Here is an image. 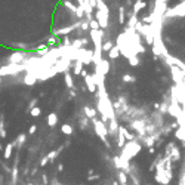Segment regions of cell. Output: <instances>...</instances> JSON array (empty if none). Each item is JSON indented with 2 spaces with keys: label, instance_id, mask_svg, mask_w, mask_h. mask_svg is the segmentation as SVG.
<instances>
[{
  "label": "cell",
  "instance_id": "obj_1",
  "mask_svg": "<svg viewBox=\"0 0 185 185\" xmlns=\"http://www.w3.org/2000/svg\"><path fill=\"white\" fill-rule=\"evenodd\" d=\"M141 150H142V145L139 144L136 139H135V141H127L126 145L122 148V154H120V157H122L123 160L130 162L133 157H136L139 152H141Z\"/></svg>",
  "mask_w": 185,
  "mask_h": 185
},
{
  "label": "cell",
  "instance_id": "obj_2",
  "mask_svg": "<svg viewBox=\"0 0 185 185\" xmlns=\"http://www.w3.org/2000/svg\"><path fill=\"white\" fill-rule=\"evenodd\" d=\"M92 125H93V129H95V133H96V135L99 136V139L108 147L110 144H108V141H107V136H108V127H107V125H105L102 120H98V118H93Z\"/></svg>",
  "mask_w": 185,
  "mask_h": 185
},
{
  "label": "cell",
  "instance_id": "obj_3",
  "mask_svg": "<svg viewBox=\"0 0 185 185\" xmlns=\"http://www.w3.org/2000/svg\"><path fill=\"white\" fill-rule=\"evenodd\" d=\"M77 61L83 62V65H91L93 64V49L83 47L77 50Z\"/></svg>",
  "mask_w": 185,
  "mask_h": 185
},
{
  "label": "cell",
  "instance_id": "obj_4",
  "mask_svg": "<svg viewBox=\"0 0 185 185\" xmlns=\"http://www.w3.org/2000/svg\"><path fill=\"white\" fill-rule=\"evenodd\" d=\"M154 179L162 185H167L172 181V172H167L166 169H157V172L154 175Z\"/></svg>",
  "mask_w": 185,
  "mask_h": 185
},
{
  "label": "cell",
  "instance_id": "obj_5",
  "mask_svg": "<svg viewBox=\"0 0 185 185\" xmlns=\"http://www.w3.org/2000/svg\"><path fill=\"white\" fill-rule=\"evenodd\" d=\"M25 59H27L25 50H16V52H12L11 55L8 57L9 64H15V65H21Z\"/></svg>",
  "mask_w": 185,
  "mask_h": 185
},
{
  "label": "cell",
  "instance_id": "obj_6",
  "mask_svg": "<svg viewBox=\"0 0 185 185\" xmlns=\"http://www.w3.org/2000/svg\"><path fill=\"white\" fill-rule=\"evenodd\" d=\"M166 156H169L172 162H178L181 159V151L175 145V142H169L166 145Z\"/></svg>",
  "mask_w": 185,
  "mask_h": 185
},
{
  "label": "cell",
  "instance_id": "obj_7",
  "mask_svg": "<svg viewBox=\"0 0 185 185\" xmlns=\"http://www.w3.org/2000/svg\"><path fill=\"white\" fill-rule=\"evenodd\" d=\"M108 16H110V15H107V13H104V12H101V11L95 12V19L98 21L101 30H105V28L108 27Z\"/></svg>",
  "mask_w": 185,
  "mask_h": 185
},
{
  "label": "cell",
  "instance_id": "obj_8",
  "mask_svg": "<svg viewBox=\"0 0 185 185\" xmlns=\"http://www.w3.org/2000/svg\"><path fill=\"white\" fill-rule=\"evenodd\" d=\"M83 81H84V86H86V89L89 91L91 93H95L96 92V81H95V79H93V74H87L84 79H83Z\"/></svg>",
  "mask_w": 185,
  "mask_h": 185
},
{
  "label": "cell",
  "instance_id": "obj_9",
  "mask_svg": "<svg viewBox=\"0 0 185 185\" xmlns=\"http://www.w3.org/2000/svg\"><path fill=\"white\" fill-rule=\"evenodd\" d=\"M107 127H108V135H110V136H117V133H118V127H120L117 118H111V120H110V125H108Z\"/></svg>",
  "mask_w": 185,
  "mask_h": 185
},
{
  "label": "cell",
  "instance_id": "obj_10",
  "mask_svg": "<svg viewBox=\"0 0 185 185\" xmlns=\"http://www.w3.org/2000/svg\"><path fill=\"white\" fill-rule=\"evenodd\" d=\"M87 43H89V39H86V37H79V39H74V40H73L71 47L79 50V49H83L84 46H87Z\"/></svg>",
  "mask_w": 185,
  "mask_h": 185
},
{
  "label": "cell",
  "instance_id": "obj_11",
  "mask_svg": "<svg viewBox=\"0 0 185 185\" xmlns=\"http://www.w3.org/2000/svg\"><path fill=\"white\" fill-rule=\"evenodd\" d=\"M139 22V19H138V15H133L132 12L129 13V19H127V25H126V28H136V25H138Z\"/></svg>",
  "mask_w": 185,
  "mask_h": 185
},
{
  "label": "cell",
  "instance_id": "obj_12",
  "mask_svg": "<svg viewBox=\"0 0 185 185\" xmlns=\"http://www.w3.org/2000/svg\"><path fill=\"white\" fill-rule=\"evenodd\" d=\"M83 113H84V116L87 117V118H91V120H93V118H96V110L95 108H92L91 105H84L83 107Z\"/></svg>",
  "mask_w": 185,
  "mask_h": 185
},
{
  "label": "cell",
  "instance_id": "obj_13",
  "mask_svg": "<svg viewBox=\"0 0 185 185\" xmlns=\"http://www.w3.org/2000/svg\"><path fill=\"white\" fill-rule=\"evenodd\" d=\"M24 84H27V86H33L37 83V77H36L33 73H25V76H24Z\"/></svg>",
  "mask_w": 185,
  "mask_h": 185
},
{
  "label": "cell",
  "instance_id": "obj_14",
  "mask_svg": "<svg viewBox=\"0 0 185 185\" xmlns=\"http://www.w3.org/2000/svg\"><path fill=\"white\" fill-rule=\"evenodd\" d=\"M64 81H65L67 87H70V89H76V86H74V80H73V73H71V71H68V73H65V74H64Z\"/></svg>",
  "mask_w": 185,
  "mask_h": 185
},
{
  "label": "cell",
  "instance_id": "obj_15",
  "mask_svg": "<svg viewBox=\"0 0 185 185\" xmlns=\"http://www.w3.org/2000/svg\"><path fill=\"white\" fill-rule=\"evenodd\" d=\"M147 8V2H135V5H133V8H132V13L133 15H138L139 13V11L141 9H145Z\"/></svg>",
  "mask_w": 185,
  "mask_h": 185
},
{
  "label": "cell",
  "instance_id": "obj_16",
  "mask_svg": "<svg viewBox=\"0 0 185 185\" xmlns=\"http://www.w3.org/2000/svg\"><path fill=\"white\" fill-rule=\"evenodd\" d=\"M95 11H101L107 13V15H110V9H108V6H107V3L104 0H96V9Z\"/></svg>",
  "mask_w": 185,
  "mask_h": 185
},
{
  "label": "cell",
  "instance_id": "obj_17",
  "mask_svg": "<svg viewBox=\"0 0 185 185\" xmlns=\"http://www.w3.org/2000/svg\"><path fill=\"white\" fill-rule=\"evenodd\" d=\"M62 6L67 8V9H68L71 13H74V15H76V12H77V9H79V6H76V5L71 3L70 0H62ZM76 19H77V18H76Z\"/></svg>",
  "mask_w": 185,
  "mask_h": 185
},
{
  "label": "cell",
  "instance_id": "obj_18",
  "mask_svg": "<svg viewBox=\"0 0 185 185\" xmlns=\"http://www.w3.org/2000/svg\"><path fill=\"white\" fill-rule=\"evenodd\" d=\"M98 68L101 70V73H102L104 76H107V74L110 73V61H108V59H102V62L98 65Z\"/></svg>",
  "mask_w": 185,
  "mask_h": 185
},
{
  "label": "cell",
  "instance_id": "obj_19",
  "mask_svg": "<svg viewBox=\"0 0 185 185\" xmlns=\"http://www.w3.org/2000/svg\"><path fill=\"white\" fill-rule=\"evenodd\" d=\"M71 71H73V74H74V76H80L81 71H83V62H80V61H76V62L73 64V68H71Z\"/></svg>",
  "mask_w": 185,
  "mask_h": 185
},
{
  "label": "cell",
  "instance_id": "obj_20",
  "mask_svg": "<svg viewBox=\"0 0 185 185\" xmlns=\"http://www.w3.org/2000/svg\"><path fill=\"white\" fill-rule=\"evenodd\" d=\"M125 145H126V138H125L122 129L118 127V133H117V147H118V148H123Z\"/></svg>",
  "mask_w": 185,
  "mask_h": 185
},
{
  "label": "cell",
  "instance_id": "obj_21",
  "mask_svg": "<svg viewBox=\"0 0 185 185\" xmlns=\"http://www.w3.org/2000/svg\"><path fill=\"white\" fill-rule=\"evenodd\" d=\"M13 147H15V144L11 142V144H8L6 147H5V152H3V157H5V160H9L12 156V151H13Z\"/></svg>",
  "mask_w": 185,
  "mask_h": 185
},
{
  "label": "cell",
  "instance_id": "obj_22",
  "mask_svg": "<svg viewBox=\"0 0 185 185\" xmlns=\"http://www.w3.org/2000/svg\"><path fill=\"white\" fill-rule=\"evenodd\" d=\"M118 24H126V8L120 6L118 8Z\"/></svg>",
  "mask_w": 185,
  "mask_h": 185
},
{
  "label": "cell",
  "instance_id": "obj_23",
  "mask_svg": "<svg viewBox=\"0 0 185 185\" xmlns=\"http://www.w3.org/2000/svg\"><path fill=\"white\" fill-rule=\"evenodd\" d=\"M57 123H58V116H57L55 113H50V114L47 116V125H49V127L57 126Z\"/></svg>",
  "mask_w": 185,
  "mask_h": 185
},
{
  "label": "cell",
  "instance_id": "obj_24",
  "mask_svg": "<svg viewBox=\"0 0 185 185\" xmlns=\"http://www.w3.org/2000/svg\"><path fill=\"white\" fill-rule=\"evenodd\" d=\"M46 45L49 47H55V46H58L59 45V39L58 37H55V36H49V37H47V42H46Z\"/></svg>",
  "mask_w": 185,
  "mask_h": 185
},
{
  "label": "cell",
  "instance_id": "obj_25",
  "mask_svg": "<svg viewBox=\"0 0 185 185\" xmlns=\"http://www.w3.org/2000/svg\"><path fill=\"white\" fill-rule=\"evenodd\" d=\"M25 139H27V135H25V133H19V135H18V138L13 141L15 147H22L24 144H25Z\"/></svg>",
  "mask_w": 185,
  "mask_h": 185
},
{
  "label": "cell",
  "instance_id": "obj_26",
  "mask_svg": "<svg viewBox=\"0 0 185 185\" xmlns=\"http://www.w3.org/2000/svg\"><path fill=\"white\" fill-rule=\"evenodd\" d=\"M118 57H120V49H118L117 46H114L113 49H111V50H110V52H108V58L111 59V61L117 59Z\"/></svg>",
  "mask_w": 185,
  "mask_h": 185
},
{
  "label": "cell",
  "instance_id": "obj_27",
  "mask_svg": "<svg viewBox=\"0 0 185 185\" xmlns=\"http://www.w3.org/2000/svg\"><path fill=\"white\" fill-rule=\"evenodd\" d=\"M117 179H118V182H120L122 185H127V175H126V172L118 170V173H117Z\"/></svg>",
  "mask_w": 185,
  "mask_h": 185
},
{
  "label": "cell",
  "instance_id": "obj_28",
  "mask_svg": "<svg viewBox=\"0 0 185 185\" xmlns=\"http://www.w3.org/2000/svg\"><path fill=\"white\" fill-rule=\"evenodd\" d=\"M6 135H8V133H6V129H5V116L2 114V116H0V138L5 139Z\"/></svg>",
  "mask_w": 185,
  "mask_h": 185
},
{
  "label": "cell",
  "instance_id": "obj_29",
  "mask_svg": "<svg viewBox=\"0 0 185 185\" xmlns=\"http://www.w3.org/2000/svg\"><path fill=\"white\" fill-rule=\"evenodd\" d=\"M120 129H122V132H123V135H125L126 141H135V135H133V133H130L125 126H122V125H120Z\"/></svg>",
  "mask_w": 185,
  "mask_h": 185
},
{
  "label": "cell",
  "instance_id": "obj_30",
  "mask_svg": "<svg viewBox=\"0 0 185 185\" xmlns=\"http://www.w3.org/2000/svg\"><path fill=\"white\" fill-rule=\"evenodd\" d=\"M114 46H116V45H113L111 40H104V43H102V52H107V53H108Z\"/></svg>",
  "mask_w": 185,
  "mask_h": 185
},
{
  "label": "cell",
  "instance_id": "obj_31",
  "mask_svg": "<svg viewBox=\"0 0 185 185\" xmlns=\"http://www.w3.org/2000/svg\"><path fill=\"white\" fill-rule=\"evenodd\" d=\"M61 132H62L64 135H73V133H74V129L70 126V125L65 123V125H62V126H61Z\"/></svg>",
  "mask_w": 185,
  "mask_h": 185
},
{
  "label": "cell",
  "instance_id": "obj_32",
  "mask_svg": "<svg viewBox=\"0 0 185 185\" xmlns=\"http://www.w3.org/2000/svg\"><path fill=\"white\" fill-rule=\"evenodd\" d=\"M122 81H125V83H135V81H136V77L132 76V74H123V76H122Z\"/></svg>",
  "mask_w": 185,
  "mask_h": 185
},
{
  "label": "cell",
  "instance_id": "obj_33",
  "mask_svg": "<svg viewBox=\"0 0 185 185\" xmlns=\"http://www.w3.org/2000/svg\"><path fill=\"white\" fill-rule=\"evenodd\" d=\"M11 46L15 47V49H19V50H25V49H28V45H27V43H22V42H13Z\"/></svg>",
  "mask_w": 185,
  "mask_h": 185
},
{
  "label": "cell",
  "instance_id": "obj_34",
  "mask_svg": "<svg viewBox=\"0 0 185 185\" xmlns=\"http://www.w3.org/2000/svg\"><path fill=\"white\" fill-rule=\"evenodd\" d=\"M61 150H62V147H59L58 150H55V151H50V152L47 154V159H49V162H50V163L53 162V160H55V157H57V156L59 154V151H61Z\"/></svg>",
  "mask_w": 185,
  "mask_h": 185
},
{
  "label": "cell",
  "instance_id": "obj_35",
  "mask_svg": "<svg viewBox=\"0 0 185 185\" xmlns=\"http://www.w3.org/2000/svg\"><path fill=\"white\" fill-rule=\"evenodd\" d=\"M129 61V64L132 65V67H136V65H139V58L138 55H133V57H130V58L127 59Z\"/></svg>",
  "mask_w": 185,
  "mask_h": 185
},
{
  "label": "cell",
  "instance_id": "obj_36",
  "mask_svg": "<svg viewBox=\"0 0 185 185\" xmlns=\"http://www.w3.org/2000/svg\"><path fill=\"white\" fill-rule=\"evenodd\" d=\"M89 27H91V30H95V31H98V30H101V27H99V24H98V21L93 18L92 21L89 22Z\"/></svg>",
  "mask_w": 185,
  "mask_h": 185
},
{
  "label": "cell",
  "instance_id": "obj_37",
  "mask_svg": "<svg viewBox=\"0 0 185 185\" xmlns=\"http://www.w3.org/2000/svg\"><path fill=\"white\" fill-rule=\"evenodd\" d=\"M79 123H80V127L81 130H84L86 127H87V123H89V120H87V117H80V120H79Z\"/></svg>",
  "mask_w": 185,
  "mask_h": 185
},
{
  "label": "cell",
  "instance_id": "obj_38",
  "mask_svg": "<svg viewBox=\"0 0 185 185\" xmlns=\"http://www.w3.org/2000/svg\"><path fill=\"white\" fill-rule=\"evenodd\" d=\"M80 31H83V33H86V31H91V27H89V22L87 21H81V25L80 28H79Z\"/></svg>",
  "mask_w": 185,
  "mask_h": 185
},
{
  "label": "cell",
  "instance_id": "obj_39",
  "mask_svg": "<svg viewBox=\"0 0 185 185\" xmlns=\"http://www.w3.org/2000/svg\"><path fill=\"white\" fill-rule=\"evenodd\" d=\"M37 102H39V98H33L31 101H30V104H28V108H27V111L30 113L34 107H37Z\"/></svg>",
  "mask_w": 185,
  "mask_h": 185
},
{
  "label": "cell",
  "instance_id": "obj_40",
  "mask_svg": "<svg viewBox=\"0 0 185 185\" xmlns=\"http://www.w3.org/2000/svg\"><path fill=\"white\" fill-rule=\"evenodd\" d=\"M30 114H31L33 117H39L40 114H42V110H40V107H39V105H37V107H34V108L30 111Z\"/></svg>",
  "mask_w": 185,
  "mask_h": 185
},
{
  "label": "cell",
  "instance_id": "obj_41",
  "mask_svg": "<svg viewBox=\"0 0 185 185\" xmlns=\"http://www.w3.org/2000/svg\"><path fill=\"white\" fill-rule=\"evenodd\" d=\"M16 176H18V167H16V164L12 167V178H13V181H16Z\"/></svg>",
  "mask_w": 185,
  "mask_h": 185
},
{
  "label": "cell",
  "instance_id": "obj_42",
  "mask_svg": "<svg viewBox=\"0 0 185 185\" xmlns=\"http://www.w3.org/2000/svg\"><path fill=\"white\" fill-rule=\"evenodd\" d=\"M47 162H49V159H47V156H46V157H43V159L40 160V166H42V167H43V166H46Z\"/></svg>",
  "mask_w": 185,
  "mask_h": 185
},
{
  "label": "cell",
  "instance_id": "obj_43",
  "mask_svg": "<svg viewBox=\"0 0 185 185\" xmlns=\"http://www.w3.org/2000/svg\"><path fill=\"white\" fill-rule=\"evenodd\" d=\"M36 130H37V126H36V125H33V126L28 129V133H30V135H33V133H36Z\"/></svg>",
  "mask_w": 185,
  "mask_h": 185
},
{
  "label": "cell",
  "instance_id": "obj_44",
  "mask_svg": "<svg viewBox=\"0 0 185 185\" xmlns=\"http://www.w3.org/2000/svg\"><path fill=\"white\" fill-rule=\"evenodd\" d=\"M76 89H70V98H76Z\"/></svg>",
  "mask_w": 185,
  "mask_h": 185
},
{
  "label": "cell",
  "instance_id": "obj_45",
  "mask_svg": "<svg viewBox=\"0 0 185 185\" xmlns=\"http://www.w3.org/2000/svg\"><path fill=\"white\" fill-rule=\"evenodd\" d=\"M87 74H89V73H87V71H86V70H83V71H81V77H83V79H84V77H86V76H87Z\"/></svg>",
  "mask_w": 185,
  "mask_h": 185
},
{
  "label": "cell",
  "instance_id": "obj_46",
  "mask_svg": "<svg viewBox=\"0 0 185 185\" xmlns=\"http://www.w3.org/2000/svg\"><path fill=\"white\" fill-rule=\"evenodd\" d=\"M126 6H132L133 8V2L132 0H126Z\"/></svg>",
  "mask_w": 185,
  "mask_h": 185
},
{
  "label": "cell",
  "instance_id": "obj_47",
  "mask_svg": "<svg viewBox=\"0 0 185 185\" xmlns=\"http://www.w3.org/2000/svg\"><path fill=\"white\" fill-rule=\"evenodd\" d=\"M58 170H59V172H62V170H64V164H59V166H58Z\"/></svg>",
  "mask_w": 185,
  "mask_h": 185
},
{
  "label": "cell",
  "instance_id": "obj_48",
  "mask_svg": "<svg viewBox=\"0 0 185 185\" xmlns=\"http://www.w3.org/2000/svg\"><path fill=\"white\" fill-rule=\"evenodd\" d=\"M83 2H84V0H77V3H79V6H83Z\"/></svg>",
  "mask_w": 185,
  "mask_h": 185
},
{
  "label": "cell",
  "instance_id": "obj_49",
  "mask_svg": "<svg viewBox=\"0 0 185 185\" xmlns=\"http://www.w3.org/2000/svg\"><path fill=\"white\" fill-rule=\"evenodd\" d=\"M164 2H166V3H169V2H170V0H164Z\"/></svg>",
  "mask_w": 185,
  "mask_h": 185
},
{
  "label": "cell",
  "instance_id": "obj_50",
  "mask_svg": "<svg viewBox=\"0 0 185 185\" xmlns=\"http://www.w3.org/2000/svg\"><path fill=\"white\" fill-rule=\"evenodd\" d=\"M28 185H33V184H28Z\"/></svg>",
  "mask_w": 185,
  "mask_h": 185
}]
</instances>
